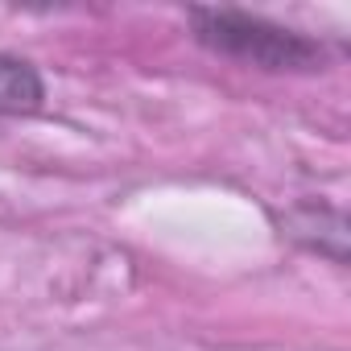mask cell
Returning a JSON list of instances; mask_svg holds the SVG:
<instances>
[{"instance_id": "obj_1", "label": "cell", "mask_w": 351, "mask_h": 351, "mask_svg": "<svg viewBox=\"0 0 351 351\" xmlns=\"http://www.w3.org/2000/svg\"><path fill=\"white\" fill-rule=\"evenodd\" d=\"M191 25L199 46L261 71H318L326 62L322 42L240 9H191Z\"/></svg>"}, {"instance_id": "obj_2", "label": "cell", "mask_w": 351, "mask_h": 351, "mask_svg": "<svg viewBox=\"0 0 351 351\" xmlns=\"http://www.w3.org/2000/svg\"><path fill=\"white\" fill-rule=\"evenodd\" d=\"M42 75L13 54H0V116H29L42 108Z\"/></svg>"}]
</instances>
